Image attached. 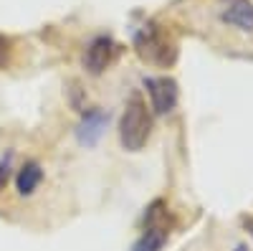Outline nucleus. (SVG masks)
<instances>
[{
    "label": "nucleus",
    "mask_w": 253,
    "mask_h": 251,
    "mask_svg": "<svg viewBox=\"0 0 253 251\" xmlns=\"http://www.w3.org/2000/svg\"><path fill=\"white\" fill-rule=\"evenodd\" d=\"M147 137H150V114H147V104L139 94H132L124 107V114L119 119V140L122 148L137 152L144 148Z\"/></svg>",
    "instance_id": "obj_1"
},
{
    "label": "nucleus",
    "mask_w": 253,
    "mask_h": 251,
    "mask_svg": "<svg viewBox=\"0 0 253 251\" xmlns=\"http://www.w3.org/2000/svg\"><path fill=\"white\" fill-rule=\"evenodd\" d=\"M218 15L225 26H233L243 33H253V3L251 0H220Z\"/></svg>",
    "instance_id": "obj_2"
},
{
    "label": "nucleus",
    "mask_w": 253,
    "mask_h": 251,
    "mask_svg": "<svg viewBox=\"0 0 253 251\" xmlns=\"http://www.w3.org/2000/svg\"><path fill=\"white\" fill-rule=\"evenodd\" d=\"M144 87H147V94H150L152 109L157 114H165V112L175 109V104H177V84L172 79H167V76L144 79Z\"/></svg>",
    "instance_id": "obj_3"
},
{
    "label": "nucleus",
    "mask_w": 253,
    "mask_h": 251,
    "mask_svg": "<svg viewBox=\"0 0 253 251\" xmlns=\"http://www.w3.org/2000/svg\"><path fill=\"white\" fill-rule=\"evenodd\" d=\"M114 56V41L109 36H96L91 44L86 46L84 53V66L89 69V74H101L109 66V61Z\"/></svg>",
    "instance_id": "obj_4"
},
{
    "label": "nucleus",
    "mask_w": 253,
    "mask_h": 251,
    "mask_svg": "<svg viewBox=\"0 0 253 251\" xmlns=\"http://www.w3.org/2000/svg\"><path fill=\"white\" fill-rule=\"evenodd\" d=\"M104 127H107V114L99 112V109H91L86 117H84V122L79 124V140L84 145H94L101 137Z\"/></svg>",
    "instance_id": "obj_5"
},
{
    "label": "nucleus",
    "mask_w": 253,
    "mask_h": 251,
    "mask_svg": "<svg viewBox=\"0 0 253 251\" xmlns=\"http://www.w3.org/2000/svg\"><path fill=\"white\" fill-rule=\"evenodd\" d=\"M41 180H43V170H41L38 162L31 160V162H26L23 167H20V173L15 178V188H18L20 196H33L36 188L41 185Z\"/></svg>",
    "instance_id": "obj_6"
},
{
    "label": "nucleus",
    "mask_w": 253,
    "mask_h": 251,
    "mask_svg": "<svg viewBox=\"0 0 253 251\" xmlns=\"http://www.w3.org/2000/svg\"><path fill=\"white\" fill-rule=\"evenodd\" d=\"M165 241H167L165 226H147V231L139 236V241L132 246V251H162Z\"/></svg>",
    "instance_id": "obj_7"
},
{
    "label": "nucleus",
    "mask_w": 253,
    "mask_h": 251,
    "mask_svg": "<svg viewBox=\"0 0 253 251\" xmlns=\"http://www.w3.org/2000/svg\"><path fill=\"white\" fill-rule=\"evenodd\" d=\"M8 58H10V41L5 36H0V69L8 64Z\"/></svg>",
    "instance_id": "obj_8"
},
{
    "label": "nucleus",
    "mask_w": 253,
    "mask_h": 251,
    "mask_svg": "<svg viewBox=\"0 0 253 251\" xmlns=\"http://www.w3.org/2000/svg\"><path fill=\"white\" fill-rule=\"evenodd\" d=\"M5 180H8V160L0 162V188L5 185Z\"/></svg>",
    "instance_id": "obj_9"
}]
</instances>
